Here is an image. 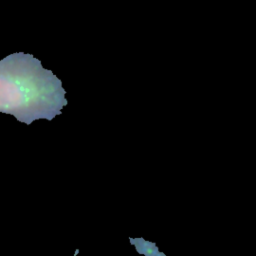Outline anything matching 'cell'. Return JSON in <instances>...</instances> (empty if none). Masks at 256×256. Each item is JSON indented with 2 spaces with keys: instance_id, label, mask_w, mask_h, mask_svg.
Returning a JSON list of instances; mask_svg holds the SVG:
<instances>
[{
  "instance_id": "6da1fadb",
  "label": "cell",
  "mask_w": 256,
  "mask_h": 256,
  "mask_svg": "<svg viewBox=\"0 0 256 256\" xmlns=\"http://www.w3.org/2000/svg\"><path fill=\"white\" fill-rule=\"evenodd\" d=\"M62 82L40 60L23 52L0 60V112L30 125L52 120L67 105Z\"/></svg>"
}]
</instances>
